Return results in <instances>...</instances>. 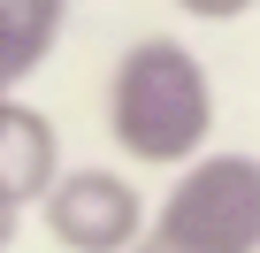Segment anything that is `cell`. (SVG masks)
<instances>
[{
    "instance_id": "8992f818",
    "label": "cell",
    "mask_w": 260,
    "mask_h": 253,
    "mask_svg": "<svg viewBox=\"0 0 260 253\" xmlns=\"http://www.w3.org/2000/svg\"><path fill=\"white\" fill-rule=\"evenodd\" d=\"M176 8H184V16H199V23H237L252 0H176Z\"/></svg>"
},
{
    "instance_id": "52a82bcc",
    "label": "cell",
    "mask_w": 260,
    "mask_h": 253,
    "mask_svg": "<svg viewBox=\"0 0 260 253\" xmlns=\"http://www.w3.org/2000/svg\"><path fill=\"white\" fill-rule=\"evenodd\" d=\"M130 253H191V245H176L169 230H153V222H146V238H138V245H130Z\"/></svg>"
},
{
    "instance_id": "3957f363",
    "label": "cell",
    "mask_w": 260,
    "mask_h": 253,
    "mask_svg": "<svg viewBox=\"0 0 260 253\" xmlns=\"http://www.w3.org/2000/svg\"><path fill=\"white\" fill-rule=\"evenodd\" d=\"M46 215V238L61 253H130L146 238V200L122 169H100V161H77L54 177V192L39 200Z\"/></svg>"
},
{
    "instance_id": "6da1fadb",
    "label": "cell",
    "mask_w": 260,
    "mask_h": 253,
    "mask_svg": "<svg viewBox=\"0 0 260 253\" xmlns=\"http://www.w3.org/2000/svg\"><path fill=\"white\" fill-rule=\"evenodd\" d=\"M107 131L146 169H191L214 131V77L184 39H130L107 77Z\"/></svg>"
},
{
    "instance_id": "7a4b0ae2",
    "label": "cell",
    "mask_w": 260,
    "mask_h": 253,
    "mask_svg": "<svg viewBox=\"0 0 260 253\" xmlns=\"http://www.w3.org/2000/svg\"><path fill=\"white\" fill-rule=\"evenodd\" d=\"M153 230H169L191 253H260V154H199L176 169Z\"/></svg>"
},
{
    "instance_id": "277c9868",
    "label": "cell",
    "mask_w": 260,
    "mask_h": 253,
    "mask_svg": "<svg viewBox=\"0 0 260 253\" xmlns=\"http://www.w3.org/2000/svg\"><path fill=\"white\" fill-rule=\"evenodd\" d=\"M54 177H61V138H54V123L31 107V100H0V200H16V207H31V200H46L54 192Z\"/></svg>"
},
{
    "instance_id": "9c48e42d",
    "label": "cell",
    "mask_w": 260,
    "mask_h": 253,
    "mask_svg": "<svg viewBox=\"0 0 260 253\" xmlns=\"http://www.w3.org/2000/svg\"><path fill=\"white\" fill-rule=\"evenodd\" d=\"M0 100H8V85H0Z\"/></svg>"
},
{
    "instance_id": "ba28073f",
    "label": "cell",
    "mask_w": 260,
    "mask_h": 253,
    "mask_svg": "<svg viewBox=\"0 0 260 253\" xmlns=\"http://www.w3.org/2000/svg\"><path fill=\"white\" fill-rule=\"evenodd\" d=\"M16 222H23V207H16V200H0V253L16 245Z\"/></svg>"
},
{
    "instance_id": "5b68a950",
    "label": "cell",
    "mask_w": 260,
    "mask_h": 253,
    "mask_svg": "<svg viewBox=\"0 0 260 253\" xmlns=\"http://www.w3.org/2000/svg\"><path fill=\"white\" fill-rule=\"evenodd\" d=\"M69 23V0H0V85H23Z\"/></svg>"
}]
</instances>
